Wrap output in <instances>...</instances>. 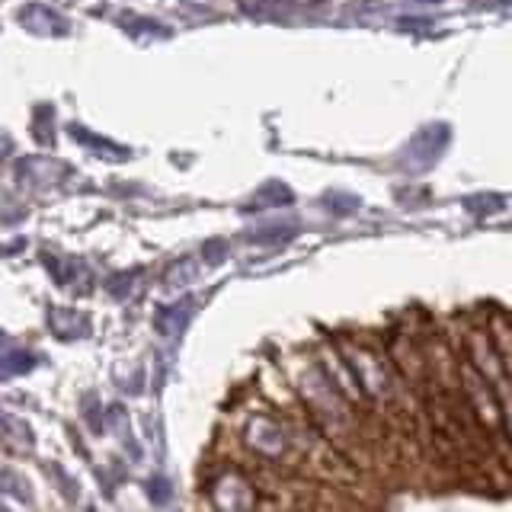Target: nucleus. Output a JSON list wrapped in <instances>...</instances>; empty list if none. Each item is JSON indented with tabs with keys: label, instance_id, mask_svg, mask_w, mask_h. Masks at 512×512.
<instances>
[{
	"label": "nucleus",
	"instance_id": "1",
	"mask_svg": "<svg viewBox=\"0 0 512 512\" xmlns=\"http://www.w3.org/2000/svg\"><path fill=\"white\" fill-rule=\"evenodd\" d=\"M23 23L29 29H36V32H52V26H58V16L52 10H45V7H29L23 13Z\"/></svg>",
	"mask_w": 512,
	"mask_h": 512
},
{
	"label": "nucleus",
	"instance_id": "2",
	"mask_svg": "<svg viewBox=\"0 0 512 512\" xmlns=\"http://www.w3.org/2000/svg\"><path fill=\"white\" fill-rule=\"evenodd\" d=\"M10 148H13V141H10L7 135H0V157L10 154Z\"/></svg>",
	"mask_w": 512,
	"mask_h": 512
}]
</instances>
